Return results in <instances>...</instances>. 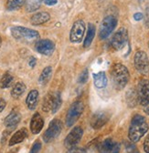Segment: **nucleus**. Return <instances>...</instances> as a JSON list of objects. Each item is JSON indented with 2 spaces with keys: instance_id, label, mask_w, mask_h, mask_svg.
Masks as SVG:
<instances>
[{
  "instance_id": "obj_11",
  "label": "nucleus",
  "mask_w": 149,
  "mask_h": 153,
  "mask_svg": "<svg viewBox=\"0 0 149 153\" xmlns=\"http://www.w3.org/2000/svg\"><path fill=\"white\" fill-rule=\"evenodd\" d=\"M82 135H83V130L81 127L73 128L65 139V141H64L65 146L68 148H72L75 145H77L81 141Z\"/></svg>"
},
{
  "instance_id": "obj_35",
  "label": "nucleus",
  "mask_w": 149,
  "mask_h": 153,
  "mask_svg": "<svg viewBox=\"0 0 149 153\" xmlns=\"http://www.w3.org/2000/svg\"><path fill=\"white\" fill-rule=\"evenodd\" d=\"M6 105H7L6 101L3 99L0 98V112H2L4 110V108H6Z\"/></svg>"
},
{
  "instance_id": "obj_31",
  "label": "nucleus",
  "mask_w": 149,
  "mask_h": 153,
  "mask_svg": "<svg viewBox=\"0 0 149 153\" xmlns=\"http://www.w3.org/2000/svg\"><path fill=\"white\" fill-rule=\"evenodd\" d=\"M126 150L128 153H137V149L134 144H129L126 146Z\"/></svg>"
},
{
  "instance_id": "obj_4",
  "label": "nucleus",
  "mask_w": 149,
  "mask_h": 153,
  "mask_svg": "<svg viewBox=\"0 0 149 153\" xmlns=\"http://www.w3.org/2000/svg\"><path fill=\"white\" fill-rule=\"evenodd\" d=\"M84 110V105L82 101H75L70 107L66 115V125L71 127L77 122Z\"/></svg>"
},
{
  "instance_id": "obj_9",
  "label": "nucleus",
  "mask_w": 149,
  "mask_h": 153,
  "mask_svg": "<svg viewBox=\"0 0 149 153\" xmlns=\"http://www.w3.org/2000/svg\"><path fill=\"white\" fill-rule=\"evenodd\" d=\"M128 41V32L124 27H121L113 36L111 40V45L115 50H120L126 45Z\"/></svg>"
},
{
  "instance_id": "obj_7",
  "label": "nucleus",
  "mask_w": 149,
  "mask_h": 153,
  "mask_svg": "<svg viewBox=\"0 0 149 153\" xmlns=\"http://www.w3.org/2000/svg\"><path fill=\"white\" fill-rule=\"evenodd\" d=\"M134 62L136 70L140 74L144 76L149 75V59L145 52L137 51L134 57Z\"/></svg>"
},
{
  "instance_id": "obj_32",
  "label": "nucleus",
  "mask_w": 149,
  "mask_h": 153,
  "mask_svg": "<svg viewBox=\"0 0 149 153\" xmlns=\"http://www.w3.org/2000/svg\"><path fill=\"white\" fill-rule=\"evenodd\" d=\"M67 153H87L82 149H77V148H70L69 151Z\"/></svg>"
},
{
  "instance_id": "obj_23",
  "label": "nucleus",
  "mask_w": 149,
  "mask_h": 153,
  "mask_svg": "<svg viewBox=\"0 0 149 153\" xmlns=\"http://www.w3.org/2000/svg\"><path fill=\"white\" fill-rule=\"evenodd\" d=\"M51 75H52V68L51 67H46L42 70V72H41V74L40 76L39 82L40 84H42V85L47 84L49 81L50 78H51Z\"/></svg>"
},
{
  "instance_id": "obj_24",
  "label": "nucleus",
  "mask_w": 149,
  "mask_h": 153,
  "mask_svg": "<svg viewBox=\"0 0 149 153\" xmlns=\"http://www.w3.org/2000/svg\"><path fill=\"white\" fill-rule=\"evenodd\" d=\"M53 98H54V93H49L47 94L44 100H43V103H42V109L45 112H49L52 109V106H53Z\"/></svg>"
},
{
  "instance_id": "obj_26",
  "label": "nucleus",
  "mask_w": 149,
  "mask_h": 153,
  "mask_svg": "<svg viewBox=\"0 0 149 153\" xmlns=\"http://www.w3.org/2000/svg\"><path fill=\"white\" fill-rule=\"evenodd\" d=\"M61 103H62V100H61V93L58 92V91L55 92L54 93V98H53V106H52V109H51L52 114H55L60 109V108L61 106Z\"/></svg>"
},
{
  "instance_id": "obj_17",
  "label": "nucleus",
  "mask_w": 149,
  "mask_h": 153,
  "mask_svg": "<svg viewBox=\"0 0 149 153\" xmlns=\"http://www.w3.org/2000/svg\"><path fill=\"white\" fill-rule=\"evenodd\" d=\"M116 149V143L112 139H106L99 145V151L101 153H112Z\"/></svg>"
},
{
  "instance_id": "obj_29",
  "label": "nucleus",
  "mask_w": 149,
  "mask_h": 153,
  "mask_svg": "<svg viewBox=\"0 0 149 153\" xmlns=\"http://www.w3.org/2000/svg\"><path fill=\"white\" fill-rule=\"evenodd\" d=\"M88 79H89V72H88V69H84L82 74L80 75L79 79H78V82L80 84H84L88 81Z\"/></svg>"
},
{
  "instance_id": "obj_37",
  "label": "nucleus",
  "mask_w": 149,
  "mask_h": 153,
  "mask_svg": "<svg viewBox=\"0 0 149 153\" xmlns=\"http://www.w3.org/2000/svg\"><path fill=\"white\" fill-rule=\"evenodd\" d=\"M35 65H36V59H34V57H31V59L29 61V66L31 68H34Z\"/></svg>"
},
{
  "instance_id": "obj_5",
  "label": "nucleus",
  "mask_w": 149,
  "mask_h": 153,
  "mask_svg": "<svg viewBox=\"0 0 149 153\" xmlns=\"http://www.w3.org/2000/svg\"><path fill=\"white\" fill-rule=\"evenodd\" d=\"M117 26V19L114 16H105L100 25V29H99V36L101 39H105L107 38L115 28Z\"/></svg>"
},
{
  "instance_id": "obj_30",
  "label": "nucleus",
  "mask_w": 149,
  "mask_h": 153,
  "mask_svg": "<svg viewBox=\"0 0 149 153\" xmlns=\"http://www.w3.org/2000/svg\"><path fill=\"white\" fill-rule=\"evenodd\" d=\"M40 149H41V143L40 141H36L33 144L29 153H39L40 151Z\"/></svg>"
},
{
  "instance_id": "obj_1",
  "label": "nucleus",
  "mask_w": 149,
  "mask_h": 153,
  "mask_svg": "<svg viewBox=\"0 0 149 153\" xmlns=\"http://www.w3.org/2000/svg\"><path fill=\"white\" fill-rule=\"evenodd\" d=\"M148 130V124L146 123V120L145 117L141 115H136L132 119L131 124L129 127L128 130V137L129 140L132 142H138L142 137L147 132Z\"/></svg>"
},
{
  "instance_id": "obj_27",
  "label": "nucleus",
  "mask_w": 149,
  "mask_h": 153,
  "mask_svg": "<svg viewBox=\"0 0 149 153\" xmlns=\"http://www.w3.org/2000/svg\"><path fill=\"white\" fill-rule=\"evenodd\" d=\"M12 82H13V76H12V75L9 74V73H6L2 76L1 80H0V88H9L12 85Z\"/></svg>"
},
{
  "instance_id": "obj_16",
  "label": "nucleus",
  "mask_w": 149,
  "mask_h": 153,
  "mask_svg": "<svg viewBox=\"0 0 149 153\" xmlns=\"http://www.w3.org/2000/svg\"><path fill=\"white\" fill-rule=\"evenodd\" d=\"M50 18V16L47 12H40L33 15L30 18V22L34 26H39L48 22Z\"/></svg>"
},
{
  "instance_id": "obj_8",
  "label": "nucleus",
  "mask_w": 149,
  "mask_h": 153,
  "mask_svg": "<svg viewBox=\"0 0 149 153\" xmlns=\"http://www.w3.org/2000/svg\"><path fill=\"white\" fill-rule=\"evenodd\" d=\"M137 100L141 106H147L149 104V80L143 79L139 81L137 86Z\"/></svg>"
},
{
  "instance_id": "obj_13",
  "label": "nucleus",
  "mask_w": 149,
  "mask_h": 153,
  "mask_svg": "<svg viewBox=\"0 0 149 153\" xmlns=\"http://www.w3.org/2000/svg\"><path fill=\"white\" fill-rule=\"evenodd\" d=\"M109 120L108 114L104 111H99L92 115L91 119V126L94 129H99L103 127Z\"/></svg>"
},
{
  "instance_id": "obj_10",
  "label": "nucleus",
  "mask_w": 149,
  "mask_h": 153,
  "mask_svg": "<svg viewBox=\"0 0 149 153\" xmlns=\"http://www.w3.org/2000/svg\"><path fill=\"white\" fill-rule=\"evenodd\" d=\"M85 33V23L82 20H77L74 22L70 33V40L72 43H80Z\"/></svg>"
},
{
  "instance_id": "obj_39",
  "label": "nucleus",
  "mask_w": 149,
  "mask_h": 153,
  "mask_svg": "<svg viewBox=\"0 0 149 153\" xmlns=\"http://www.w3.org/2000/svg\"><path fill=\"white\" fill-rule=\"evenodd\" d=\"M112 153H119V150H118V148H116L113 152H112Z\"/></svg>"
},
{
  "instance_id": "obj_15",
  "label": "nucleus",
  "mask_w": 149,
  "mask_h": 153,
  "mask_svg": "<svg viewBox=\"0 0 149 153\" xmlns=\"http://www.w3.org/2000/svg\"><path fill=\"white\" fill-rule=\"evenodd\" d=\"M20 120H21L20 114L16 111H12L5 119L4 124L9 130H12L17 126V124L20 122Z\"/></svg>"
},
{
  "instance_id": "obj_20",
  "label": "nucleus",
  "mask_w": 149,
  "mask_h": 153,
  "mask_svg": "<svg viewBox=\"0 0 149 153\" xmlns=\"http://www.w3.org/2000/svg\"><path fill=\"white\" fill-rule=\"evenodd\" d=\"M94 86L97 88H104L108 83L106 74L103 71L94 74Z\"/></svg>"
},
{
  "instance_id": "obj_34",
  "label": "nucleus",
  "mask_w": 149,
  "mask_h": 153,
  "mask_svg": "<svg viewBox=\"0 0 149 153\" xmlns=\"http://www.w3.org/2000/svg\"><path fill=\"white\" fill-rule=\"evenodd\" d=\"M44 3L47 6H54L58 3V0H44Z\"/></svg>"
},
{
  "instance_id": "obj_14",
  "label": "nucleus",
  "mask_w": 149,
  "mask_h": 153,
  "mask_svg": "<svg viewBox=\"0 0 149 153\" xmlns=\"http://www.w3.org/2000/svg\"><path fill=\"white\" fill-rule=\"evenodd\" d=\"M44 126L43 118L40 113H35L30 121V130L33 134H39Z\"/></svg>"
},
{
  "instance_id": "obj_33",
  "label": "nucleus",
  "mask_w": 149,
  "mask_h": 153,
  "mask_svg": "<svg viewBox=\"0 0 149 153\" xmlns=\"http://www.w3.org/2000/svg\"><path fill=\"white\" fill-rule=\"evenodd\" d=\"M144 149L146 153H149V134L147 135L146 139L145 140L144 142Z\"/></svg>"
},
{
  "instance_id": "obj_28",
  "label": "nucleus",
  "mask_w": 149,
  "mask_h": 153,
  "mask_svg": "<svg viewBox=\"0 0 149 153\" xmlns=\"http://www.w3.org/2000/svg\"><path fill=\"white\" fill-rule=\"evenodd\" d=\"M40 0H29L28 3L27 4V10L28 12H32L37 9H39L40 7Z\"/></svg>"
},
{
  "instance_id": "obj_36",
  "label": "nucleus",
  "mask_w": 149,
  "mask_h": 153,
  "mask_svg": "<svg viewBox=\"0 0 149 153\" xmlns=\"http://www.w3.org/2000/svg\"><path fill=\"white\" fill-rule=\"evenodd\" d=\"M144 17V16H143V14L142 13H136L135 15H134V18L136 19V21H139V20H141V19Z\"/></svg>"
},
{
  "instance_id": "obj_19",
  "label": "nucleus",
  "mask_w": 149,
  "mask_h": 153,
  "mask_svg": "<svg viewBox=\"0 0 149 153\" xmlns=\"http://www.w3.org/2000/svg\"><path fill=\"white\" fill-rule=\"evenodd\" d=\"M38 102H39V92L38 90L33 89L28 93L27 97V100H26L27 106L29 109L33 110L34 108H36L37 105H38Z\"/></svg>"
},
{
  "instance_id": "obj_38",
  "label": "nucleus",
  "mask_w": 149,
  "mask_h": 153,
  "mask_svg": "<svg viewBox=\"0 0 149 153\" xmlns=\"http://www.w3.org/2000/svg\"><path fill=\"white\" fill-rule=\"evenodd\" d=\"M144 111L147 114V115H149V104L147 105V106H145V108H144Z\"/></svg>"
},
{
  "instance_id": "obj_3",
  "label": "nucleus",
  "mask_w": 149,
  "mask_h": 153,
  "mask_svg": "<svg viewBox=\"0 0 149 153\" xmlns=\"http://www.w3.org/2000/svg\"><path fill=\"white\" fill-rule=\"evenodd\" d=\"M11 35L17 40L34 41L40 38L38 31L23 27H13L11 28Z\"/></svg>"
},
{
  "instance_id": "obj_2",
  "label": "nucleus",
  "mask_w": 149,
  "mask_h": 153,
  "mask_svg": "<svg viewBox=\"0 0 149 153\" xmlns=\"http://www.w3.org/2000/svg\"><path fill=\"white\" fill-rule=\"evenodd\" d=\"M111 79L117 90L123 89L129 81L130 74L125 66L116 63L111 68Z\"/></svg>"
},
{
  "instance_id": "obj_40",
  "label": "nucleus",
  "mask_w": 149,
  "mask_h": 153,
  "mask_svg": "<svg viewBox=\"0 0 149 153\" xmlns=\"http://www.w3.org/2000/svg\"><path fill=\"white\" fill-rule=\"evenodd\" d=\"M1 43H2V39H1V37H0V47H1Z\"/></svg>"
},
{
  "instance_id": "obj_18",
  "label": "nucleus",
  "mask_w": 149,
  "mask_h": 153,
  "mask_svg": "<svg viewBox=\"0 0 149 153\" xmlns=\"http://www.w3.org/2000/svg\"><path fill=\"white\" fill-rule=\"evenodd\" d=\"M28 136V131L26 128H21L19 130H17L14 135L11 137L9 140V146H14L16 144L21 143Z\"/></svg>"
},
{
  "instance_id": "obj_21",
  "label": "nucleus",
  "mask_w": 149,
  "mask_h": 153,
  "mask_svg": "<svg viewBox=\"0 0 149 153\" xmlns=\"http://www.w3.org/2000/svg\"><path fill=\"white\" fill-rule=\"evenodd\" d=\"M95 26L94 24L90 23L88 25V32L85 37V40L83 42V47L84 48H89L91 46V44L92 43V40H94V36H95Z\"/></svg>"
},
{
  "instance_id": "obj_12",
  "label": "nucleus",
  "mask_w": 149,
  "mask_h": 153,
  "mask_svg": "<svg viewBox=\"0 0 149 153\" xmlns=\"http://www.w3.org/2000/svg\"><path fill=\"white\" fill-rule=\"evenodd\" d=\"M36 49L42 55L50 56L55 50V44L49 39H40L36 43Z\"/></svg>"
},
{
  "instance_id": "obj_22",
  "label": "nucleus",
  "mask_w": 149,
  "mask_h": 153,
  "mask_svg": "<svg viewBox=\"0 0 149 153\" xmlns=\"http://www.w3.org/2000/svg\"><path fill=\"white\" fill-rule=\"evenodd\" d=\"M26 85L23 82H17L16 84H15V86L12 88L11 91V96L14 99H17L19 98L20 96L26 91Z\"/></svg>"
},
{
  "instance_id": "obj_6",
  "label": "nucleus",
  "mask_w": 149,
  "mask_h": 153,
  "mask_svg": "<svg viewBox=\"0 0 149 153\" xmlns=\"http://www.w3.org/2000/svg\"><path fill=\"white\" fill-rule=\"evenodd\" d=\"M62 129V124L60 120H53L50 121L49 128L43 134V140L47 143L51 142L58 138Z\"/></svg>"
},
{
  "instance_id": "obj_25",
  "label": "nucleus",
  "mask_w": 149,
  "mask_h": 153,
  "mask_svg": "<svg viewBox=\"0 0 149 153\" xmlns=\"http://www.w3.org/2000/svg\"><path fill=\"white\" fill-rule=\"evenodd\" d=\"M26 4V0H7V9L13 11L20 8Z\"/></svg>"
}]
</instances>
